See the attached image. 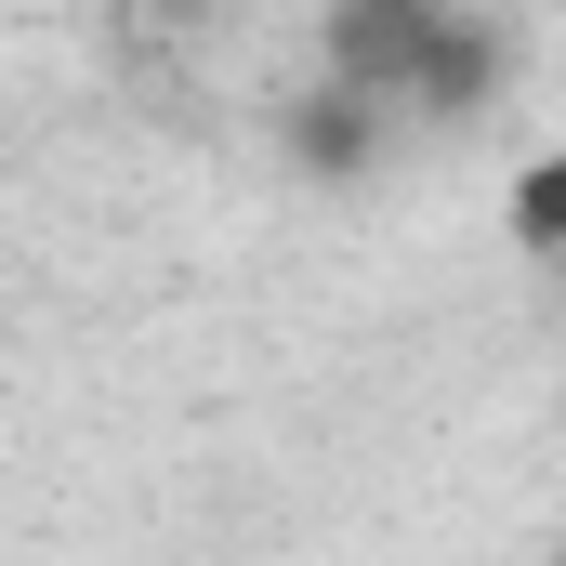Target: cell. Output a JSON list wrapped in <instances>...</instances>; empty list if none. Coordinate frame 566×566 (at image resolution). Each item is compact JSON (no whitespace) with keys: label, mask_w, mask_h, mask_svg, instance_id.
Instances as JSON below:
<instances>
[{"label":"cell","mask_w":566,"mask_h":566,"mask_svg":"<svg viewBox=\"0 0 566 566\" xmlns=\"http://www.w3.org/2000/svg\"><path fill=\"white\" fill-rule=\"evenodd\" d=\"M448 13H461V0H329V13H316V66L396 106V93H409V66L434 53V27H448Z\"/></svg>","instance_id":"cell-1"},{"label":"cell","mask_w":566,"mask_h":566,"mask_svg":"<svg viewBox=\"0 0 566 566\" xmlns=\"http://www.w3.org/2000/svg\"><path fill=\"white\" fill-rule=\"evenodd\" d=\"M396 133H409V119H396L382 93H356V80H329V66H316V93H303V106L277 119V145H290V171H303V185H369Z\"/></svg>","instance_id":"cell-2"},{"label":"cell","mask_w":566,"mask_h":566,"mask_svg":"<svg viewBox=\"0 0 566 566\" xmlns=\"http://www.w3.org/2000/svg\"><path fill=\"white\" fill-rule=\"evenodd\" d=\"M514 80V40H501V13H448L434 27V53L409 66V93H396V119H422V133H461V119H488V93Z\"/></svg>","instance_id":"cell-3"},{"label":"cell","mask_w":566,"mask_h":566,"mask_svg":"<svg viewBox=\"0 0 566 566\" xmlns=\"http://www.w3.org/2000/svg\"><path fill=\"white\" fill-rule=\"evenodd\" d=\"M501 224H514V251H527V264H554V277H566V145H541V158L514 171Z\"/></svg>","instance_id":"cell-4"}]
</instances>
